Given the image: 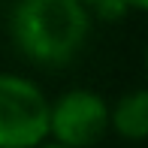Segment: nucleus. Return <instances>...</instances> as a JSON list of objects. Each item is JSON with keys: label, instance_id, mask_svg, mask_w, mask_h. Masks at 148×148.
Masks as SVG:
<instances>
[{"label": "nucleus", "instance_id": "1", "mask_svg": "<svg viewBox=\"0 0 148 148\" xmlns=\"http://www.w3.org/2000/svg\"><path fill=\"white\" fill-rule=\"evenodd\" d=\"M12 42L33 64H66L91 33V12L79 0H18L9 18Z\"/></svg>", "mask_w": 148, "mask_h": 148}, {"label": "nucleus", "instance_id": "5", "mask_svg": "<svg viewBox=\"0 0 148 148\" xmlns=\"http://www.w3.org/2000/svg\"><path fill=\"white\" fill-rule=\"evenodd\" d=\"M121 6L133 9V12H142V9H148V0H121Z\"/></svg>", "mask_w": 148, "mask_h": 148}, {"label": "nucleus", "instance_id": "7", "mask_svg": "<svg viewBox=\"0 0 148 148\" xmlns=\"http://www.w3.org/2000/svg\"><path fill=\"white\" fill-rule=\"evenodd\" d=\"M79 3H82V6H91V3H94V6H97V3H100V0H79Z\"/></svg>", "mask_w": 148, "mask_h": 148}, {"label": "nucleus", "instance_id": "2", "mask_svg": "<svg viewBox=\"0 0 148 148\" xmlns=\"http://www.w3.org/2000/svg\"><path fill=\"white\" fill-rule=\"evenodd\" d=\"M49 139V97L33 79L0 73V148H36Z\"/></svg>", "mask_w": 148, "mask_h": 148}, {"label": "nucleus", "instance_id": "3", "mask_svg": "<svg viewBox=\"0 0 148 148\" xmlns=\"http://www.w3.org/2000/svg\"><path fill=\"white\" fill-rule=\"evenodd\" d=\"M109 130V103L91 88H70L49 103V136L64 148H91Z\"/></svg>", "mask_w": 148, "mask_h": 148}, {"label": "nucleus", "instance_id": "4", "mask_svg": "<svg viewBox=\"0 0 148 148\" xmlns=\"http://www.w3.org/2000/svg\"><path fill=\"white\" fill-rule=\"evenodd\" d=\"M109 127L118 136L139 142L148 133V94L145 88H133L127 94H121L115 100V106H109Z\"/></svg>", "mask_w": 148, "mask_h": 148}, {"label": "nucleus", "instance_id": "6", "mask_svg": "<svg viewBox=\"0 0 148 148\" xmlns=\"http://www.w3.org/2000/svg\"><path fill=\"white\" fill-rule=\"evenodd\" d=\"M36 148H64V145H58V142H42V145H36Z\"/></svg>", "mask_w": 148, "mask_h": 148}]
</instances>
